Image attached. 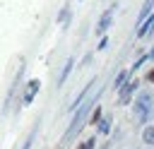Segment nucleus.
<instances>
[{
  "label": "nucleus",
  "mask_w": 154,
  "mask_h": 149,
  "mask_svg": "<svg viewBox=\"0 0 154 149\" xmlns=\"http://www.w3.org/2000/svg\"><path fill=\"white\" fill-rule=\"evenodd\" d=\"M96 99H99V94L96 96H91V99H87V103H82L77 111H75V115H72V123H70V127L65 130V135H63V142H67V139H72L79 130H82V125L87 123V118H89V113L94 111V106H96Z\"/></svg>",
  "instance_id": "1"
},
{
  "label": "nucleus",
  "mask_w": 154,
  "mask_h": 149,
  "mask_svg": "<svg viewBox=\"0 0 154 149\" xmlns=\"http://www.w3.org/2000/svg\"><path fill=\"white\" fill-rule=\"evenodd\" d=\"M152 111H154V91H149V89L137 91V96H135V113L140 115V120L144 123L152 115Z\"/></svg>",
  "instance_id": "2"
},
{
  "label": "nucleus",
  "mask_w": 154,
  "mask_h": 149,
  "mask_svg": "<svg viewBox=\"0 0 154 149\" xmlns=\"http://www.w3.org/2000/svg\"><path fill=\"white\" fill-rule=\"evenodd\" d=\"M140 84H142L140 79H130V82H128V84H125V87H123V89L118 91V103H120V106H125V103H130V101H132V96L137 94V89H140Z\"/></svg>",
  "instance_id": "3"
},
{
  "label": "nucleus",
  "mask_w": 154,
  "mask_h": 149,
  "mask_svg": "<svg viewBox=\"0 0 154 149\" xmlns=\"http://www.w3.org/2000/svg\"><path fill=\"white\" fill-rule=\"evenodd\" d=\"M113 12H116V5H111V7H106V12L99 17V22H96V26H94V34H99V36H103L106 31H108V26L113 24Z\"/></svg>",
  "instance_id": "4"
},
{
  "label": "nucleus",
  "mask_w": 154,
  "mask_h": 149,
  "mask_svg": "<svg viewBox=\"0 0 154 149\" xmlns=\"http://www.w3.org/2000/svg\"><path fill=\"white\" fill-rule=\"evenodd\" d=\"M38 91H41V79H29L26 89H24V96H22V106H31Z\"/></svg>",
  "instance_id": "5"
},
{
  "label": "nucleus",
  "mask_w": 154,
  "mask_h": 149,
  "mask_svg": "<svg viewBox=\"0 0 154 149\" xmlns=\"http://www.w3.org/2000/svg\"><path fill=\"white\" fill-rule=\"evenodd\" d=\"M94 84H96V79H91V82H89V84H87V87H84V89H82V91H79V94L75 96V101H72V103L67 106V111H70V113H75V111H77V108H79V106L84 103V99H87V94L91 91V87H94Z\"/></svg>",
  "instance_id": "6"
},
{
  "label": "nucleus",
  "mask_w": 154,
  "mask_h": 149,
  "mask_svg": "<svg viewBox=\"0 0 154 149\" xmlns=\"http://www.w3.org/2000/svg\"><path fill=\"white\" fill-rule=\"evenodd\" d=\"M130 79H132V72H130V70H120V72L116 74V79H113V89H116V91H120Z\"/></svg>",
  "instance_id": "7"
},
{
  "label": "nucleus",
  "mask_w": 154,
  "mask_h": 149,
  "mask_svg": "<svg viewBox=\"0 0 154 149\" xmlns=\"http://www.w3.org/2000/svg\"><path fill=\"white\" fill-rule=\"evenodd\" d=\"M154 31V14H149L140 26H137V38H144V36H149Z\"/></svg>",
  "instance_id": "8"
},
{
  "label": "nucleus",
  "mask_w": 154,
  "mask_h": 149,
  "mask_svg": "<svg viewBox=\"0 0 154 149\" xmlns=\"http://www.w3.org/2000/svg\"><path fill=\"white\" fill-rule=\"evenodd\" d=\"M72 67H75V58H67V60H65V65H63V72H60V77H58V87H63V84L67 82V77H70Z\"/></svg>",
  "instance_id": "9"
},
{
  "label": "nucleus",
  "mask_w": 154,
  "mask_h": 149,
  "mask_svg": "<svg viewBox=\"0 0 154 149\" xmlns=\"http://www.w3.org/2000/svg\"><path fill=\"white\" fill-rule=\"evenodd\" d=\"M101 120H103V106H101V103H96V106H94V111H91V113H89V118H87V125H99Z\"/></svg>",
  "instance_id": "10"
},
{
  "label": "nucleus",
  "mask_w": 154,
  "mask_h": 149,
  "mask_svg": "<svg viewBox=\"0 0 154 149\" xmlns=\"http://www.w3.org/2000/svg\"><path fill=\"white\" fill-rule=\"evenodd\" d=\"M149 14H154V0H144L142 10H140V14H137V26H140V24H142Z\"/></svg>",
  "instance_id": "11"
},
{
  "label": "nucleus",
  "mask_w": 154,
  "mask_h": 149,
  "mask_svg": "<svg viewBox=\"0 0 154 149\" xmlns=\"http://www.w3.org/2000/svg\"><path fill=\"white\" fill-rule=\"evenodd\" d=\"M111 123H113V118H111V115H103V120H101V123L96 125V132H99V135H106V137H108V132H111Z\"/></svg>",
  "instance_id": "12"
},
{
  "label": "nucleus",
  "mask_w": 154,
  "mask_h": 149,
  "mask_svg": "<svg viewBox=\"0 0 154 149\" xmlns=\"http://www.w3.org/2000/svg\"><path fill=\"white\" fill-rule=\"evenodd\" d=\"M142 142L149 144V147H154V125H144L142 127Z\"/></svg>",
  "instance_id": "13"
},
{
  "label": "nucleus",
  "mask_w": 154,
  "mask_h": 149,
  "mask_svg": "<svg viewBox=\"0 0 154 149\" xmlns=\"http://www.w3.org/2000/svg\"><path fill=\"white\" fill-rule=\"evenodd\" d=\"M75 149H96V137H87V139H82Z\"/></svg>",
  "instance_id": "14"
},
{
  "label": "nucleus",
  "mask_w": 154,
  "mask_h": 149,
  "mask_svg": "<svg viewBox=\"0 0 154 149\" xmlns=\"http://www.w3.org/2000/svg\"><path fill=\"white\" fill-rule=\"evenodd\" d=\"M147 60H152V58H149V53H144V55H140V58L135 60V65L130 67V72H137V70H140V67H142V65H144Z\"/></svg>",
  "instance_id": "15"
},
{
  "label": "nucleus",
  "mask_w": 154,
  "mask_h": 149,
  "mask_svg": "<svg viewBox=\"0 0 154 149\" xmlns=\"http://www.w3.org/2000/svg\"><path fill=\"white\" fill-rule=\"evenodd\" d=\"M36 132H38V127H34L31 132H29V137L24 139V144H22V149H31L34 147V139H36Z\"/></svg>",
  "instance_id": "16"
},
{
  "label": "nucleus",
  "mask_w": 154,
  "mask_h": 149,
  "mask_svg": "<svg viewBox=\"0 0 154 149\" xmlns=\"http://www.w3.org/2000/svg\"><path fill=\"white\" fill-rule=\"evenodd\" d=\"M65 19H70V5H65V7L58 12V17H55V22H58V24H63Z\"/></svg>",
  "instance_id": "17"
},
{
  "label": "nucleus",
  "mask_w": 154,
  "mask_h": 149,
  "mask_svg": "<svg viewBox=\"0 0 154 149\" xmlns=\"http://www.w3.org/2000/svg\"><path fill=\"white\" fill-rule=\"evenodd\" d=\"M106 48H108V36H101V41H99L96 50H106Z\"/></svg>",
  "instance_id": "18"
},
{
  "label": "nucleus",
  "mask_w": 154,
  "mask_h": 149,
  "mask_svg": "<svg viewBox=\"0 0 154 149\" xmlns=\"http://www.w3.org/2000/svg\"><path fill=\"white\" fill-rule=\"evenodd\" d=\"M144 82H147V84H154V67L144 72Z\"/></svg>",
  "instance_id": "19"
},
{
  "label": "nucleus",
  "mask_w": 154,
  "mask_h": 149,
  "mask_svg": "<svg viewBox=\"0 0 154 149\" xmlns=\"http://www.w3.org/2000/svg\"><path fill=\"white\" fill-rule=\"evenodd\" d=\"M89 62H91V53H87V55H84V60H82V65H89Z\"/></svg>",
  "instance_id": "20"
},
{
  "label": "nucleus",
  "mask_w": 154,
  "mask_h": 149,
  "mask_svg": "<svg viewBox=\"0 0 154 149\" xmlns=\"http://www.w3.org/2000/svg\"><path fill=\"white\" fill-rule=\"evenodd\" d=\"M99 149H111V142H103V144H101Z\"/></svg>",
  "instance_id": "21"
},
{
  "label": "nucleus",
  "mask_w": 154,
  "mask_h": 149,
  "mask_svg": "<svg viewBox=\"0 0 154 149\" xmlns=\"http://www.w3.org/2000/svg\"><path fill=\"white\" fill-rule=\"evenodd\" d=\"M149 58H152V60H154V46H152V50H149Z\"/></svg>",
  "instance_id": "22"
}]
</instances>
